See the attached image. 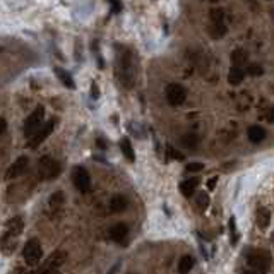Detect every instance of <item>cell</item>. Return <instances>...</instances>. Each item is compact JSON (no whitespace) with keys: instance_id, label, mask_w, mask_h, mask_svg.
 Instances as JSON below:
<instances>
[{"instance_id":"cell-7","label":"cell","mask_w":274,"mask_h":274,"mask_svg":"<svg viewBox=\"0 0 274 274\" xmlns=\"http://www.w3.org/2000/svg\"><path fill=\"white\" fill-rule=\"evenodd\" d=\"M66 259H67L66 252H64V250H55L45 261V264H43V268H41V271H39V274H46V273H50V271H57L60 266L66 264Z\"/></svg>"},{"instance_id":"cell-8","label":"cell","mask_w":274,"mask_h":274,"mask_svg":"<svg viewBox=\"0 0 274 274\" xmlns=\"http://www.w3.org/2000/svg\"><path fill=\"white\" fill-rule=\"evenodd\" d=\"M72 180H74V185L75 189L79 190V192H89V189H91V176H89V173L84 170V168H75L74 170V175H72Z\"/></svg>"},{"instance_id":"cell-33","label":"cell","mask_w":274,"mask_h":274,"mask_svg":"<svg viewBox=\"0 0 274 274\" xmlns=\"http://www.w3.org/2000/svg\"><path fill=\"white\" fill-rule=\"evenodd\" d=\"M266 117H268V120L271 122V124H274V106L269 108V110H268V115H266Z\"/></svg>"},{"instance_id":"cell-24","label":"cell","mask_w":274,"mask_h":274,"mask_svg":"<svg viewBox=\"0 0 274 274\" xmlns=\"http://www.w3.org/2000/svg\"><path fill=\"white\" fill-rule=\"evenodd\" d=\"M64 204V192H55V194H52V197H50V206L52 207H60V206Z\"/></svg>"},{"instance_id":"cell-4","label":"cell","mask_w":274,"mask_h":274,"mask_svg":"<svg viewBox=\"0 0 274 274\" xmlns=\"http://www.w3.org/2000/svg\"><path fill=\"white\" fill-rule=\"evenodd\" d=\"M23 255H24V261H26L28 266H36L39 262V259H41L43 255V250H41V245H39L38 240H30L26 245H24V250H23Z\"/></svg>"},{"instance_id":"cell-31","label":"cell","mask_w":274,"mask_h":274,"mask_svg":"<svg viewBox=\"0 0 274 274\" xmlns=\"http://www.w3.org/2000/svg\"><path fill=\"white\" fill-rule=\"evenodd\" d=\"M168 153H170L171 156L175 158V160H183V156H182V154H180L178 151H175V149H173V147H168Z\"/></svg>"},{"instance_id":"cell-17","label":"cell","mask_w":274,"mask_h":274,"mask_svg":"<svg viewBox=\"0 0 274 274\" xmlns=\"http://www.w3.org/2000/svg\"><path fill=\"white\" fill-rule=\"evenodd\" d=\"M55 74H57V77L62 81V84L66 86V88H68V89H74L75 88L74 79H72V75L68 74L67 70H64V68H60V67H55Z\"/></svg>"},{"instance_id":"cell-10","label":"cell","mask_w":274,"mask_h":274,"mask_svg":"<svg viewBox=\"0 0 274 274\" xmlns=\"http://www.w3.org/2000/svg\"><path fill=\"white\" fill-rule=\"evenodd\" d=\"M23 228H24L23 218H21V216H14V218H10L9 221H7V225H5V233H3V239H2V240H3V241L9 240V239L14 240V237H19V235H21Z\"/></svg>"},{"instance_id":"cell-15","label":"cell","mask_w":274,"mask_h":274,"mask_svg":"<svg viewBox=\"0 0 274 274\" xmlns=\"http://www.w3.org/2000/svg\"><path fill=\"white\" fill-rule=\"evenodd\" d=\"M110 209H111V212H122V211H125L127 209V199H125L124 196H113L111 197V201H110Z\"/></svg>"},{"instance_id":"cell-1","label":"cell","mask_w":274,"mask_h":274,"mask_svg":"<svg viewBox=\"0 0 274 274\" xmlns=\"http://www.w3.org/2000/svg\"><path fill=\"white\" fill-rule=\"evenodd\" d=\"M247 264L255 273H268L271 268V254L262 248H254L247 254Z\"/></svg>"},{"instance_id":"cell-9","label":"cell","mask_w":274,"mask_h":274,"mask_svg":"<svg viewBox=\"0 0 274 274\" xmlns=\"http://www.w3.org/2000/svg\"><path fill=\"white\" fill-rule=\"evenodd\" d=\"M55 125H57V120H55V118H52V120H48V122H46V124L43 125V127L39 129V131L33 136V139H31L30 142H28V146L33 147V149H34V147H38L39 144H41L43 140L46 139V137H48L50 134H52L53 129H55Z\"/></svg>"},{"instance_id":"cell-29","label":"cell","mask_w":274,"mask_h":274,"mask_svg":"<svg viewBox=\"0 0 274 274\" xmlns=\"http://www.w3.org/2000/svg\"><path fill=\"white\" fill-rule=\"evenodd\" d=\"M204 168L203 163H190L189 167H187V171H201Z\"/></svg>"},{"instance_id":"cell-32","label":"cell","mask_w":274,"mask_h":274,"mask_svg":"<svg viewBox=\"0 0 274 274\" xmlns=\"http://www.w3.org/2000/svg\"><path fill=\"white\" fill-rule=\"evenodd\" d=\"M216 182H218V176H212V178L207 182V189H209V190L214 189V187H216Z\"/></svg>"},{"instance_id":"cell-23","label":"cell","mask_w":274,"mask_h":274,"mask_svg":"<svg viewBox=\"0 0 274 274\" xmlns=\"http://www.w3.org/2000/svg\"><path fill=\"white\" fill-rule=\"evenodd\" d=\"M180 142H182V146L187 147V149H194V147L199 144V137H197L196 134H185L182 137Z\"/></svg>"},{"instance_id":"cell-18","label":"cell","mask_w":274,"mask_h":274,"mask_svg":"<svg viewBox=\"0 0 274 274\" xmlns=\"http://www.w3.org/2000/svg\"><path fill=\"white\" fill-rule=\"evenodd\" d=\"M245 77V72L243 68H239V67H232L230 68V74H228V82L232 86H239L241 81H243Z\"/></svg>"},{"instance_id":"cell-19","label":"cell","mask_w":274,"mask_h":274,"mask_svg":"<svg viewBox=\"0 0 274 274\" xmlns=\"http://www.w3.org/2000/svg\"><path fill=\"white\" fill-rule=\"evenodd\" d=\"M264 137H266V131L262 127H259V125H254V127L248 129V139L252 142H261V140H264Z\"/></svg>"},{"instance_id":"cell-36","label":"cell","mask_w":274,"mask_h":274,"mask_svg":"<svg viewBox=\"0 0 274 274\" xmlns=\"http://www.w3.org/2000/svg\"><path fill=\"white\" fill-rule=\"evenodd\" d=\"M241 274H259V273H255V271H252V269H250V271H243Z\"/></svg>"},{"instance_id":"cell-13","label":"cell","mask_w":274,"mask_h":274,"mask_svg":"<svg viewBox=\"0 0 274 274\" xmlns=\"http://www.w3.org/2000/svg\"><path fill=\"white\" fill-rule=\"evenodd\" d=\"M232 64H233V67H239L241 68L243 66H247V62H248V53L245 52L243 48H237V50H233L232 52Z\"/></svg>"},{"instance_id":"cell-11","label":"cell","mask_w":274,"mask_h":274,"mask_svg":"<svg viewBox=\"0 0 274 274\" xmlns=\"http://www.w3.org/2000/svg\"><path fill=\"white\" fill-rule=\"evenodd\" d=\"M28 165H30V160H28L26 156L17 158V160L14 161L12 165H10L9 170H7L5 178L7 180H14V178H17V176L24 175V173H26V170H28Z\"/></svg>"},{"instance_id":"cell-34","label":"cell","mask_w":274,"mask_h":274,"mask_svg":"<svg viewBox=\"0 0 274 274\" xmlns=\"http://www.w3.org/2000/svg\"><path fill=\"white\" fill-rule=\"evenodd\" d=\"M5 129H7V122L3 120L2 117H0V134H2V132L5 131Z\"/></svg>"},{"instance_id":"cell-2","label":"cell","mask_w":274,"mask_h":274,"mask_svg":"<svg viewBox=\"0 0 274 274\" xmlns=\"http://www.w3.org/2000/svg\"><path fill=\"white\" fill-rule=\"evenodd\" d=\"M118 75L125 86H132L134 81V66H132V57L127 50L118 55Z\"/></svg>"},{"instance_id":"cell-6","label":"cell","mask_w":274,"mask_h":274,"mask_svg":"<svg viewBox=\"0 0 274 274\" xmlns=\"http://www.w3.org/2000/svg\"><path fill=\"white\" fill-rule=\"evenodd\" d=\"M43 117H45V108L38 106L33 111V113H31L30 117L26 118V122H24V132H26L28 136H31L34 131H39V127H41V122H43Z\"/></svg>"},{"instance_id":"cell-30","label":"cell","mask_w":274,"mask_h":274,"mask_svg":"<svg viewBox=\"0 0 274 274\" xmlns=\"http://www.w3.org/2000/svg\"><path fill=\"white\" fill-rule=\"evenodd\" d=\"M110 2H111V5H113V12H120V10H122L120 0H110Z\"/></svg>"},{"instance_id":"cell-14","label":"cell","mask_w":274,"mask_h":274,"mask_svg":"<svg viewBox=\"0 0 274 274\" xmlns=\"http://www.w3.org/2000/svg\"><path fill=\"white\" fill-rule=\"evenodd\" d=\"M255 221H257V226L259 228H268L269 223H271V212H269V209L266 207H259L257 209V216H255Z\"/></svg>"},{"instance_id":"cell-12","label":"cell","mask_w":274,"mask_h":274,"mask_svg":"<svg viewBox=\"0 0 274 274\" xmlns=\"http://www.w3.org/2000/svg\"><path fill=\"white\" fill-rule=\"evenodd\" d=\"M127 235H129V230H127V225H124V223H117V225L110 230L111 240L117 241V243H120V245H124L125 241H127Z\"/></svg>"},{"instance_id":"cell-25","label":"cell","mask_w":274,"mask_h":274,"mask_svg":"<svg viewBox=\"0 0 274 274\" xmlns=\"http://www.w3.org/2000/svg\"><path fill=\"white\" fill-rule=\"evenodd\" d=\"M211 21L216 24H221L225 21V10L223 9H212L211 10Z\"/></svg>"},{"instance_id":"cell-28","label":"cell","mask_w":274,"mask_h":274,"mask_svg":"<svg viewBox=\"0 0 274 274\" xmlns=\"http://www.w3.org/2000/svg\"><path fill=\"white\" fill-rule=\"evenodd\" d=\"M230 230H232V243L235 245L237 243V240H239V237H237V233H235V219H230Z\"/></svg>"},{"instance_id":"cell-35","label":"cell","mask_w":274,"mask_h":274,"mask_svg":"<svg viewBox=\"0 0 274 274\" xmlns=\"http://www.w3.org/2000/svg\"><path fill=\"white\" fill-rule=\"evenodd\" d=\"M98 88H96V84H93V98H98Z\"/></svg>"},{"instance_id":"cell-5","label":"cell","mask_w":274,"mask_h":274,"mask_svg":"<svg viewBox=\"0 0 274 274\" xmlns=\"http://www.w3.org/2000/svg\"><path fill=\"white\" fill-rule=\"evenodd\" d=\"M165 95H167L168 103L173 104V106H180V104L185 102V98H187L185 88L180 86V84H168Z\"/></svg>"},{"instance_id":"cell-26","label":"cell","mask_w":274,"mask_h":274,"mask_svg":"<svg viewBox=\"0 0 274 274\" xmlns=\"http://www.w3.org/2000/svg\"><path fill=\"white\" fill-rule=\"evenodd\" d=\"M196 204L199 206L201 209H206L209 206V196L206 192H199L196 196Z\"/></svg>"},{"instance_id":"cell-22","label":"cell","mask_w":274,"mask_h":274,"mask_svg":"<svg viewBox=\"0 0 274 274\" xmlns=\"http://www.w3.org/2000/svg\"><path fill=\"white\" fill-rule=\"evenodd\" d=\"M207 33L212 36V38H223V36L226 34V26H225V23H221V24H216V23H212L211 26H209V30H207Z\"/></svg>"},{"instance_id":"cell-21","label":"cell","mask_w":274,"mask_h":274,"mask_svg":"<svg viewBox=\"0 0 274 274\" xmlns=\"http://www.w3.org/2000/svg\"><path fill=\"white\" fill-rule=\"evenodd\" d=\"M120 147H122V153L125 154L129 161H134L136 160V153H134V147H132L131 140L129 139H122L120 140Z\"/></svg>"},{"instance_id":"cell-27","label":"cell","mask_w":274,"mask_h":274,"mask_svg":"<svg viewBox=\"0 0 274 274\" xmlns=\"http://www.w3.org/2000/svg\"><path fill=\"white\" fill-rule=\"evenodd\" d=\"M247 74L248 75H255V77H257V75L264 74V68L259 66V64H250V66H247Z\"/></svg>"},{"instance_id":"cell-37","label":"cell","mask_w":274,"mask_h":274,"mask_svg":"<svg viewBox=\"0 0 274 274\" xmlns=\"http://www.w3.org/2000/svg\"><path fill=\"white\" fill-rule=\"evenodd\" d=\"M46 274H60V273H57V271H50V273H46Z\"/></svg>"},{"instance_id":"cell-16","label":"cell","mask_w":274,"mask_h":274,"mask_svg":"<svg viewBox=\"0 0 274 274\" xmlns=\"http://www.w3.org/2000/svg\"><path fill=\"white\" fill-rule=\"evenodd\" d=\"M197 185H199V180H197V178H189V180H185V182H182L180 190H182V194L185 197H190L194 192H196Z\"/></svg>"},{"instance_id":"cell-20","label":"cell","mask_w":274,"mask_h":274,"mask_svg":"<svg viewBox=\"0 0 274 274\" xmlns=\"http://www.w3.org/2000/svg\"><path fill=\"white\" fill-rule=\"evenodd\" d=\"M194 268V259L190 255H183L178 262V273L180 274H189Z\"/></svg>"},{"instance_id":"cell-3","label":"cell","mask_w":274,"mask_h":274,"mask_svg":"<svg viewBox=\"0 0 274 274\" xmlns=\"http://www.w3.org/2000/svg\"><path fill=\"white\" fill-rule=\"evenodd\" d=\"M38 171L39 176L45 180H53L60 175L62 168H60V163L57 160H53L52 156H43L41 160L38 161Z\"/></svg>"}]
</instances>
